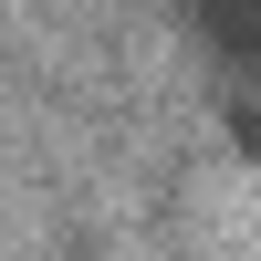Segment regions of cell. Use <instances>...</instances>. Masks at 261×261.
I'll return each mask as SVG.
<instances>
[{
	"mask_svg": "<svg viewBox=\"0 0 261 261\" xmlns=\"http://www.w3.org/2000/svg\"><path fill=\"white\" fill-rule=\"evenodd\" d=\"M188 32H199L220 63L261 73V0H188Z\"/></svg>",
	"mask_w": 261,
	"mask_h": 261,
	"instance_id": "6da1fadb",
	"label": "cell"
}]
</instances>
